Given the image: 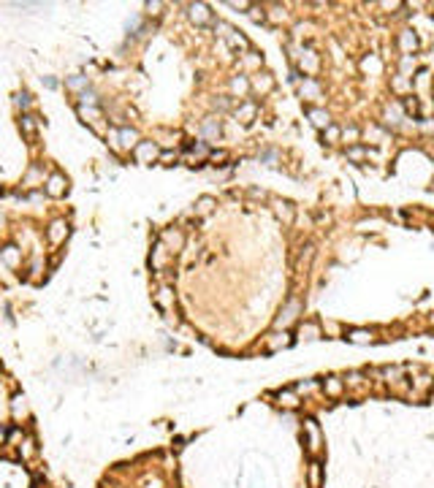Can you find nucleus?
<instances>
[{"instance_id":"1","label":"nucleus","mask_w":434,"mask_h":488,"mask_svg":"<svg viewBox=\"0 0 434 488\" xmlns=\"http://www.w3.org/2000/svg\"><path fill=\"white\" fill-rule=\"evenodd\" d=\"M299 312H302V304H299V301H296V298H291V301H288V304H285V307H282V309H280V315H277V320H274V325H277V328H282V331H285V328H288V325H291V323H293V320H296V318H299Z\"/></svg>"},{"instance_id":"2","label":"nucleus","mask_w":434,"mask_h":488,"mask_svg":"<svg viewBox=\"0 0 434 488\" xmlns=\"http://www.w3.org/2000/svg\"><path fill=\"white\" fill-rule=\"evenodd\" d=\"M160 244H163L169 252H179V250L185 247L182 231H177V228H166V231L160 233Z\"/></svg>"},{"instance_id":"3","label":"nucleus","mask_w":434,"mask_h":488,"mask_svg":"<svg viewBox=\"0 0 434 488\" xmlns=\"http://www.w3.org/2000/svg\"><path fill=\"white\" fill-rule=\"evenodd\" d=\"M133 155H136L138 163H152V160H158V158H160L158 147H155L152 141H138L136 149H133Z\"/></svg>"},{"instance_id":"4","label":"nucleus","mask_w":434,"mask_h":488,"mask_svg":"<svg viewBox=\"0 0 434 488\" xmlns=\"http://www.w3.org/2000/svg\"><path fill=\"white\" fill-rule=\"evenodd\" d=\"M112 141L117 147H125V149H136V144H138V133L133 128H120V130H114V136H112Z\"/></svg>"},{"instance_id":"5","label":"nucleus","mask_w":434,"mask_h":488,"mask_svg":"<svg viewBox=\"0 0 434 488\" xmlns=\"http://www.w3.org/2000/svg\"><path fill=\"white\" fill-rule=\"evenodd\" d=\"M68 190V179L62 174H52L49 179H46V193L52 195V198H60V195H65Z\"/></svg>"},{"instance_id":"6","label":"nucleus","mask_w":434,"mask_h":488,"mask_svg":"<svg viewBox=\"0 0 434 488\" xmlns=\"http://www.w3.org/2000/svg\"><path fill=\"white\" fill-rule=\"evenodd\" d=\"M46 236H49L52 244L65 242V236H68V222H65V220H55L49 228H46Z\"/></svg>"},{"instance_id":"7","label":"nucleus","mask_w":434,"mask_h":488,"mask_svg":"<svg viewBox=\"0 0 434 488\" xmlns=\"http://www.w3.org/2000/svg\"><path fill=\"white\" fill-rule=\"evenodd\" d=\"M250 87L255 90V93H260V95H266V93H271V87H274V79H271V73H255V76L250 79Z\"/></svg>"},{"instance_id":"8","label":"nucleus","mask_w":434,"mask_h":488,"mask_svg":"<svg viewBox=\"0 0 434 488\" xmlns=\"http://www.w3.org/2000/svg\"><path fill=\"white\" fill-rule=\"evenodd\" d=\"M323 393L331 396V399H339L345 393V380L342 377H326L323 380Z\"/></svg>"},{"instance_id":"9","label":"nucleus","mask_w":434,"mask_h":488,"mask_svg":"<svg viewBox=\"0 0 434 488\" xmlns=\"http://www.w3.org/2000/svg\"><path fill=\"white\" fill-rule=\"evenodd\" d=\"M190 19H193L195 25H209V22H212V11H209V5H204V3H193V5H190Z\"/></svg>"},{"instance_id":"10","label":"nucleus","mask_w":434,"mask_h":488,"mask_svg":"<svg viewBox=\"0 0 434 488\" xmlns=\"http://www.w3.org/2000/svg\"><path fill=\"white\" fill-rule=\"evenodd\" d=\"M277 404L285 407V410H296V407L302 404V396H299L296 390H280V393H277Z\"/></svg>"},{"instance_id":"11","label":"nucleus","mask_w":434,"mask_h":488,"mask_svg":"<svg viewBox=\"0 0 434 488\" xmlns=\"http://www.w3.org/2000/svg\"><path fill=\"white\" fill-rule=\"evenodd\" d=\"M19 128H22V133L27 136V139H36V133H38V119H36V114H22L19 117Z\"/></svg>"},{"instance_id":"12","label":"nucleus","mask_w":434,"mask_h":488,"mask_svg":"<svg viewBox=\"0 0 434 488\" xmlns=\"http://www.w3.org/2000/svg\"><path fill=\"white\" fill-rule=\"evenodd\" d=\"M399 47H402L404 54H413V52L418 49V36H415L413 30H402L399 33Z\"/></svg>"},{"instance_id":"13","label":"nucleus","mask_w":434,"mask_h":488,"mask_svg":"<svg viewBox=\"0 0 434 488\" xmlns=\"http://www.w3.org/2000/svg\"><path fill=\"white\" fill-rule=\"evenodd\" d=\"M304 432H307V442H310V450L317 453L320 450V432H317L315 421H304Z\"/></svg>"},{"instance_id":"14","label":"nucleus","mask_w":434,"mask_h":488,"mask_svg":"<svg viewBox=\"0 0 434 488\" xmlns=\"http://www.w3.org/2000/svg\"><path fill=\"white\" fill-rule=\"evenodd\" d=\"M0 255H3V261L8 263L11 269H16L22 263V250L19 247H14V244H5L3 250H0Z\"/></svg>"},{"instance_id":"15","label":"nucleus","mask_w":434,"mask_h":488,"mask_svg":"<svg viewBox=\"0 0 434 488\" xmlns=\"http://www.w3.org/2000/svg\"><path fill=\"white\" fill-rule=\"evenodd\" d=\"M320 334H323V328H320L317 323H312V320H307V323L299 325V336H302V339H307V342L320 339Z\"/></svg>"},{"instance_id":"16","label":"nucleus","mask_w":434,"mask_h":488,"mask_svg":"<svg viewBox=\"0 0 434 488\" xmlns=\"http://www.w3.org/2000/svg\"><path fill=\"white\" fill-rule=\"evenodd\" d=\"M288 344H291V334H288V331H282V334L277 331V334H271L269 339H266V350L274 353V350H282V347H288Z\"/></svg>"},{"instance_id":"17","label":"nucleus","mask_w":434,"mask_h":488,"mask_svg":"<svg viewBox=\"0 0 434 488\" xmlns=\"http://www.w3.org/2000/svg\"><path fill=\"white\" fill-rule=\"evenodd\" d=\"M299 90H302V98H304V101H317V98H320V84H317L315 79H304Z\"/></svg>"},{"instance_id":"18","label":"nucleus","mask_w":434,"mask_h":488,"mask_svg":"<svg viewBox=\"0 0 434 488\" xmlns=\"http://www.w3.org/2000/svg\"><path fill=\"white\" fill-rule=\"evenodd\" d=\"M299 62H302V71H304V73H315V71H317V54H315L312 49L302 52Z\"/></svg>"},{"instance_id":"19","label":"nucleus","mask_w":434,"mask_h":488,"mask_svg":"<svg viewBox=\"0 0 434 488\" xmlns=\"http://www.w3.org/2000/svg\"><path fill=\"white\" fill-rule=\"evenodd\" d=\"M310 119H312V125L320 128V130H326L328 125H331V117H328V111H323V108H310Z\"/></svg>"},{"instance_id":"20","label":"nucleus","mask_w":434,"mask_h":488,"mask_svg":"<svg viewBox=\"0 0 434 488\" xmlns=\"http://www.w3.org/2000/svg\"><path fill=\"white\" fill-rule=\"evenodd\" d=\"M274 212H277V217H280V220L293 222V204H291V201H274Z\"/></svg>"},{"instance_id":"21","label":"nucleus","mask_w":434,"mask_h":488,"mask_svg":"<svg viewBox=\"0 0 434 488\" xmlns=\"http://www.w3.org/2000/svg\"><path fill=\"white\" fill-rule=\"evenodd\" d=\"M258 114V106L255 103H242L239 108H236V119H242V122H252Z\"/></svg>"},{"instance_id":"22","label":"nucleus","mask_w":434,"mask_h":488,"mask_svg":"<svg viewBox=\"0 0 434 488\" xmlns=\"http://www.w3.org/2000/svg\"><path fill=\"white\" fill-rule=\"evenodd\" d=\"M155 301H158L160 309H171L174 307V290L171 288H160L155 293Z\"/></svg>"},{"instance_id":"23","label":"nucleus","mask_w":434,"mask_h":488,"mask_svg":"<svg viewBox=\"0 0 434 488\" xmlns=\"http://www.w3.org/2000/svg\"><path fill=\"white\" fill-rule=\"evenodd\" d=\"M201 133L206 136V139H220V122L215 117H209V119H204V125H201Z\"/></svg>"},{"instance_id":"24","label":"nucleus","mask_w":434,"mask_h":488,"mask_svg":"<svg viewBox=\"0 0 434 488\" xmlns=\"http://www.w3.org/2000/svg\"><path fill=\"white\" fill-rule=\"evenodd\" d=\"M225 41H228V47H231V49H242V52H247V49H250V41H247V38L242 36L239 30H234L228 38H225Z\"/></svg>"},{"instance_id":"25","label":"nucleus","mask_w":434,"mask_h":488,"mask_svg":"<svg viewBox=\"0 0 434 488\" xmlns=\"http://www.w3.org/2000/svg\"><path fill=\"white\" fill-rule=\"evenodd\" d=\"M347 339L356 342V344H367V342H372V331L369 328H353V331H347Z\"/></svg>"},{"instance_id":"26","label":"nucleus","mask_w":434,"mask_h":488,"mask_svg":"<svg viewBox=\"0 0 434 488\" xmlns=\"http://www.w3.org/2000/svg\"><path fill=\"white\" fill-rule=\"evenodd\" d=\"M166 261H169V250H166V247L158 242V244H155V255H152V266H155V269H163Z\"/></svg>"},{"instance_id":"27","label":"nucleus","mask_w":434,"mask_h":488,"mask_svg":"<svg viewBox=\"0 0 434 488\" xmlns=\"http://www.w3.org/2000/svg\"><path fill=\"white\" fill-rule=\"evenodd\" d=\"M383 377L391 382V385H399V382L404 380V369H399V366H388V369H383Z\"/></svg>"},{"instance_id":"28","label":"nucleus","mask_w":434,"mask_h":488,"mask_svg":"<svg viewBox=\"0 0 434 488\" xmlns=\"http://www.w3.org/2000/svg\"><path fill=\"white\" fill-rule=\"evenodd\" d=\"M247 90H250V82H247L245 76H234L231 79V93L234 95H245Z\"/></svg>"},{"instance_id":"29","label":"nucleus","mask_w":434,"mask_h":488,"mask_svg":"<svg viewBox=\"0 0 434 488\" xmlns=\"http://www.w3.org/2000/svg\"><path fill=\"white\" fill-rule=\"evenodd\" d=\"M212 206H215V198H209V195H204V198L195 201V215H209Z\"/></svg>"},{"instance_id":"30","label":"nucleus","mask_w":434,"mask_h":488,"mask_svg":"<svg viewBox=\"0 0 434 488\" xmlns=\"http://www.w3.org/2000/svg\"><path fill=\"white\" fill-rule=\"evenodd\" d=\"M79 114L84 117V122H95V119L101 117V111H98L95 106H84V103H79Z\"/></svg>"},{"instance_id":"31","label":"nucleus","mask_w":434,"mask_h":488,"mask_svg":"<svg viewBox=\"0 0 434 488\" xmlns=\"http://www.w3.org/2000/svg\"><path fill=\"white\" fill-rule=\"evenodd\" d=\"M367 139L372 141V144H383V141H385V133L377 128V125H369V128H367Z\"/></svg>"},{"instance_id":"32","label":"nucleus","mask_w":434,"mask_h":488,"mask_svg":"<svg viewBox=\"0 0 434 488\" xmlns=\"http://www.w3.org/2000/svg\"><path fill=\"white\" fill-rule=\"evenodd\" d=\"M323 139H326L328 144H337V141L342 139V130H339L337 125H328V128L323 130Z\"/></svg>"},{"instance_id":"33","label":"nucleus","mask_w":434,"mask_h":488,"mask_svg":"<svg viewBox=\"0 0 434 488\" xmlns=\"http://www.w3.org/2000/svg\"><path fill=\"white\" fill-rule=\"evenodd\" d=\"M369 155H372V152H367V149H364V147H358V144L347 147V158H350V160H356V163H358V160H364V158H369Z\"/></svg>"},{"instance_id":"34","label":"nucleus","mask_w":434,"mask_h":488,"mask_svg":"<svg viewBox=\"0 0 434 488\" xmlns=\"http://www.w3.org/2000/svg\"><path fill=\"white\" fill-rule=\"evenodd\" d=\"M310 488H320V464H310Z\"/></svg>"},{"instance_id":"35","label":"nucleus","mask_w":434,"mask_h":488,"mask_svg":"<svg viewBox=\"0 0 434 488\" xmlns=\"http://www.w3.org/2000/svg\"><path fill=\"white\" fill-rule=\"evenodd\" d=\"M358 136H361V130H358V128H353V125H350V128H345V130H342V139H345L350 147L358 141Z\"/></svg>"},{"instance_id":"36","label":"nucleus","mask_w":434,"mask_h":488,"mask_svg":"<svg viewBox=\"0 0 434 488\" xmlns=\"http://www.w3.org/2000/svg\"><path fill=\"white\" fill-rule=\"evenodd\" d=\"M269 19H271V22H285V19H288L285 8H280V5H271V14H269Z\"/></svg>"},{"instance_id":"37","label":"nucleus","mask_w":434,"mask_h":488,"mask_svg":"<svg viewBox=\"0 0 434 488\" xmlns=\"http://www.w3.org/2000/svg\"><path fill=\"white\" fill-rule=\"evenodd\" d=\"M410 87H413V82H407V76L393 79V90H396V93H404V90H410Z\"/></svg>"},{"instance_id":"38","label":"nucleus","mask_w":434,"mask_h":488,"mask_svg":"<svg viewBox=\"0 0 434 488\" xmlns=\"http://www.w3.org/2000/svg\"><path fill=\"white\" fill-rule=\"evenodd\" d=\"M19 453L25 458H33V453H36V442L33 439H25V445H19Z\"/></svg>"},{"instance_id":"39","label":"nucleus","mask_w":434,"mask_h":488,"mask_svg":"<svg viewBox=\"0 0 434 488\" xmlns=\"http://www.w3.org/2000/svg\"><path fill=\"white\" fill-rule=\"evenodd\" d=\"M11 407H14V415L16 418L25 415V410H27V407H25V396H14V404H11Z\"/></svg>"},{"instance_id":"40","label":"nucleus","mask_w":434,"mask_h":488,"mask_svg":"<svg viewBox=\"0 0 434 488\" xmlns=\"http://www.w3.org/2000/svg\"><path fill=\"white\" fill-rule=\"evenodd\" d=\"M245 65H247V68H260V57L255 54V52H247V57H245Z\"/></svg>"},{"instance_id":"41","label":"nucleus","mask_w":434,"mask_h":488,"mask_svg":"<svg viewBox=\"0 0 434 488\" xmlns=\"http://www.w3.org/2000/svg\"><path fill=\"white\" fill-rule=\"evenodd\" d=\"M312 255H315V247H304L302 258H299V266H307V263L312 261Z\"/></svg>"},{"instance_id":"42","label":"nucleus","mask_w":434,"mask_h":488,"mask_svg":"<svg viewBox=\"0 0 434 488\" xmlns=\"http://www.w3.org/2000/svg\"><path fill=\"white\" fill-rule=\"evenodd\" d=\"M38 176H41V168H30V171H27V176H25V185L33 187V182H36Z\"/></svg>"},{"instance_id":"43","label":"nucleus","mask_w":434,"mask_h":488,"mask_svg":"<svg viewBox=\"0 0 434 488\" xmlns=\"http://www.w3.org/2000/svg\"><path fill=\"white\" fill-rule=\"evenodd\" d=\"M16 103H19V106L25 108V114H27V108H30V95H27V93H19V95H16Z\"/></svg>"},{"instance_id":"44","label":"nucleus","mask_w":434,"mask_h":488,"mask_svg":"<svg viewBox=\"0 0 434 488\" xmlns=\"http://www.w3.org/2000/svg\"><path fill=\"white\" fill-rule=\"evenodd\" d=\"M84 84H87V76H73L71 82H68V87H71V90H79V87H84Z\"/></svg>"},{"instance_id":"45","label":"nucleus","mask_w":434,"mask_h":488,"mask_svg":"<svg viewBox=\"0 0 434 488\" xmlns=\"http://www.w3.org/2000/svg\"><path fill=\"white\" fill-rule=\"evenodd\" d=\"M415 65V60H413V54H404V60H402V71H410V68Z\"/></svg>"},{"instance_id":"46","label":"nucleus","mask_w":434,"mask_h":488,"mask_svg":"<svg viewBox=\"0 0 434 488\" xmlns=\"http://www.w3.org/2000/svg\"><path fill=\"white\" fill-rule=\"evenodd\" d=\"M215 106L220 108V111H225V108H231V101L228 98H220V101H215Z\"/></svg>"},{"instance_id":"47","label":"nucleus","mask_w":434,"mask_h":488,"mask_svg":"<svg viewBox=\"0 0 434 488\" xmlns=\"http://www.w3.org/2000/svg\"><path fill=\"white\" fill-rule=\"evenodd\" d=\"M147 488H163V483L158 478H152V480H147Z\"/></svg>"},{"instance_id":"48","label":"nucleus","mask_w":434,"mask_h":488,"mask_svg":"<svg viewBox=\"0 0 434 488\" xmlns=\"http://www.w3.org/2000/svg\"><path fill=\"white\" fill-rule=\"evenodd\" d=\"M404 108H407V111H418V103H415V101H407V103H404Z\"/></svg>"},{"instance_id":"49","label":"nucleus","mask_w":434,"mask_h":488,"mask_svg":"<svg viewBox=\"0 0 434 488\" xmlns=\"http://www.w3.org/2000/svg\"><path fill=\"white\" fill-rule=\"evenodd\" d=\"M326 331L328 334H339V325L337 323H326Z\"/></svg>"},{"instance_id":"50","label":"nucleus","mask_w":434,"mask_h":488,"mask_svg":"<svg viewBox=\"0 0 434 488\" xmlns=\"http://www.w3.org/2000/svg\"><path fill=\"white\" fill-rule=\"evenodd\" d=\"M432 320H434V315H432Z\"/></svg>"}]
</instances>
